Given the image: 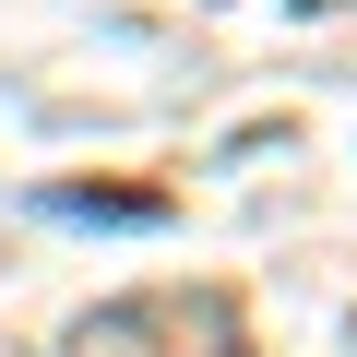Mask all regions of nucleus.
Here are the masks:
<instances>
[{
	"label": "nucleus",
	"instance_id": "2",
	"mask_svg": "<svg viewBox=\"0 0 357 357\" xmlns=\"http://www.w3.org/2000/svg\"><path fill=\"white\" fill-rule=\"evenodd\" d=\"M48 215H72V227H167L178 203L167 191H48Z\"/></svg>",
	"mask_w": 357,
	"mask_h": 357
},
{
	"label": "nucleus",
	"instance_id": "1",
	"mask_svg": "<svg viewBox=\"0 0 357 357\" xmlns=\"http://www.w3.org/2000/svg\"><path fill=\"white\" fill-rule=\"evenodd\" d=\"M72 357H238V298H191V286H167V298H119L96 321H72Z\"/></svg>",
	"mask_w": 357,
	"mask_h": 357
}]
</instances>
